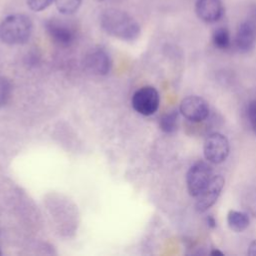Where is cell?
I'll return each instance as SVG.
<instances>
[{
  "label": "cell",
  "mask_w": 256,
  "mask_h": 256,
  "mask_svg": "<svg viewBox=\"0 0 256 256\" xmlns=\"http://www.w3.org/2000/svg\"><path fill=\"white\" fill-rule=\"evenodd\" d=\"M210 255H212V256H223L224 253L221 252V251L218 250V249H213V250H211Z\"/></svg>",
  "instance_id": "22"
},
{
  "label": "cell",
  "mask_w": 256,
  "mask_h": 256,
  "mask_svg": "<svg viewBox=\"0 0 256 256\" xmlns=\"http://www.w3.org/2000/svg\"><path fill=\"white\" fill-rule=\"evenodd\" d=\"M243 206L247 212L256 217V186L251 187L243 198Z\"/></svg>",
  "instance_id": "16"
},
{
  "label": "cell",
  "mask_w": 256,
  "mask_h": 256,
  "mask_svg": "<svg viewBox=\"0 0 256 256\" xmlns=\"http://www.w3.org/2000/svg\"><path fill=\"white\" fill-rule=\"evenodd\" d=\"M247 254L250 256H256V239L250 243L247 250Z\"/></svg>",
  "instance_id": "20"
},
{
  "label": "cell",
  "mask_w": 256,
  "mask_h": 256,
  "mask_svg": "<svg viewBox=\"0 0 256 256\" xmlns=\"http://www.w3.org/2000/svg\"><path fill=\"white\" fill-rule=\"evenodd\" d=\"M83 0H55L57 10L62 15H72L81 7Z\"/></svg>",
  "instance_id": "15"
},
{
  "label": "cell",
  "mask_w": 256,
  "mask_h": 256,
  "mask_svg": "<svg viewBox=\"0 0 256 256\" xmlns=\"http://www.w3.org/2000/svg\"><path fill=\"white\" fill-rule=\"evenodd\" d=\"M31 19L21 13L10 14L0 23V39L8 45L26 43L32 34Z\"/></svg>",
  "instance_id": "2"
},
{
  "label": "cell",
  "mask_w": 256,
  "mask_h": 256,
  "mask_svg": "<svg viewBox=\"0 0 256 256\" xmlns=\"http://www.w3.org/2000/svg\"><path fill=\"white\" fill-rule=\"evenodd\" d=\"M206 223L210 228H215L216 227V220L212 215H209L206 217Z\"/></svg>",
  "instance_id": "21"
},
{
  "label": "cell",
  "mask_w": 256,
  "mask_h": 256,
  "mask_svg": "<svg viewBox=\"0 0 256 256\" xmlns=\"http://www.w3.org/2000/svg\"><path fill=\"white\" fill-rule=\"evenodd\" d=\"M44 28L51 40L61 47H69L77 37L74 24L58 17L47 19L44 23Z\"/></svg>",
  "instance_id": "3"
},
{
  "label": "cell",
  "mask_w": 256,
  "mask_h": 256,
  "mask_svg": "<svg viewBox=\"0 0 256 256\" xmlns=\"http://www.w3.org/2000/svg\"><path fill=\"white\" fill-rule=\"evenodd\" d=\"M55 0H26L27 6L30 10L35 12H40L48 8Z\"/></svg>",
  "instance_id": "18"
},
{
  "label": "cell",
  "mask_w": 256,
  "mask_h": 256,
  "mask_svg": "<svg viewBox=\"0 0 256 256\" xmlns=\"http://www.w3.org/2000/svg\"><path fill=\"white\" fill-rule=\"evenodd\" d=\"M159 104V93L152 86L141 87L132 96V107L137 113L144 116L154 114L158 110Z\"/></svg>",
  "instance_id": "6"
},
{
  "label": "cell",
  "mask_w": 256,
  "mask_h": 256,
  "mask_svg": "<svg viewBox=\"0 0 256 256\" xmlns=\"http://www.w3.org/2000/svg\"><path fill=\"white\" fill-rule=\"evenodd\" d=\"M212 167L208 162L198 161L194 163L186 174L188 193L197 197L212 178Z\"/></svg>",
  "instance_id": "4"
},
{
  "label": "cell",
  "mask_w": 256,
  "mask_h": 256,
  "mask_svg": "<svg viewBox=\"0 0 256 256\" xmlns=\"http://www.w3.org/2000/svg\"><path fill=\"white\" fill-rule=\"evenodd\" d=\"M0 255H2V252H1V249H0Z\"/></svg>",
  "instance_id": "24"
},
{
  "label": "cell",
  "mask_w": 256,
  "mask_h": 256,
  "mask_svg": "<svg viewBox=\"0 0 256 256\" xmlns=\"http://www.w3.org/2000/svg\"><path fill=\"white\" fill-rule=\"evenodd\" d=\"M229 141L227 137L219 132L209 134L203 145V153L205 159L213 164L224 162L229 155Z\"/></svg>",
  "instance_id": "5"
},
{
  "label": "cell",
  "mask_w": 256,
  "mask_h": 256,
  "mask_svg": "<svg viewBox=\"0 0 256 256\" xmlns=\"http://www.w3.org/2000/svg\"><path fill=\"white\" fill-rule=\"evenodd\" d=\"M95 1H97V2H102V1H105V0H95Z\"/></svg>",
  "instance_id": "23"
},
{
  "label": "cell",
  "mask_w": 256,
  "mask_h": 256,
  "mask_svg": "<svg viewBox=\"0 0 256 256\" xmlns=\"http://www.w3.org/2000/svg\"><path fill=\"white\" fill-rule=\"evenodd\" d=\"M101 28L109 35L125 41H132L140 34V25L127 12L117 8H107L99 16Z\"/></svg>",
  "instance_id": "1"
},
{
  "label": "cell",
  "mask_w": 256,
  "mask_h": 256,
  "mask_svg": "<svg viewBox=\"0 0 256 256\" xmlns=\"http://www.w3.org/2000/svg\"><path fill=\"white\" fill-rule=\"evenodd\" d=\"M84 67L94 75H106L111 69L109 53L102 47H93L87 51L83 60Z\"/></svg>",
  "instance_id": "8"
},
{
  "label": "cell",
  "mask_w": 256,
  "mask_h": 256,
  "mask_svg": "<svg viewBox=\"0 0 256 256\" xmlns=\"http://www.w3.org/2000/svg\"><path fill=\"white\" fill-rule=\"evenodd\" d=\"M212 42L214 46L221 50H226L231 45V37L229 30L226 27H218L214 30L212 35Z\"/></svg>",
  "instance_id": "13"
},
{
  "label": "cell",
  "mask_w": 256,
  "mask_h": 256,
  "mask_svg": "<svg viewBox=\"0 0 256 256\" xmlns=\"http://www.w3.org/2000/svg\"><path fill=\"white\" fill-rule=\"evenodd\" d=\"M178 112L176 110H172L164 114L160 119V129L165 133H172L178 127Z\"/></svg>",
  "instance_id": "14"
},
{
  "label": "cell",
  "mask_w": 256,
  "mask_h": 256,
  "mask_svg": "<svg viewBox=\"0 0 256 256\" xmlns=\"http://www.w3.org/2000/svg\"><path fill=\"white\" fill-rule=\"evenodd\" d=\"M11 94V84L8 79L0 77V107L4 106Z\"/></svg>",
  "instance_id": "17"
},
{
  "label": "cell",
  "mask_w": 256,
  "mask_h": 256,
  "mask_svg": "<svg viewBox=\"0 0 256 256\" xmlns=\"http://www.w3.org/2000/svg\"><path fill=\"white\" fill-rule=\"evenodd\" d=\"M224 183L225 180L222 175L212 176L211 180L208 182L205 188L196 197L197 200L195 203V209L197 210V212L203 213L216 203L222 192Z\"/></svg>",
  "instance_id": "7"
},
{
  "label": "cell",
  "mask_w": 256,
  "mask_h": 256,
  "mask_svg": "<svg viewBox=\"0 0 256 256\" xmlns=\"http://www.w3.org/2000/svg\"><path fill=\"white\" fill-rule=\"evenodd\" d=\"M195 12L205 23H215L224 15V5L221 0H196Z\"/></svg>",
  "instance_id": "10"
},
{
  "label": "cell",
  "mask_w": 256,
  "mask_h": 256,
  "mask_svg": "<svg viewBox=\"0 0 256 256\" xmlns=\"http://www.w3.org/2000/svg\"><path fill=\"white\" fill-rule=\"evenodd\" d=\"M247 116L253 131L256 134V101L252 100L247 106Z\"/></svg>",
  "instance_id": "19"
},
{
  "label": "cell",
  "mask_w": 256,
  "mask_h": 256,
  "mask_svg": "<svg viewBox=\"0 0 256 256\" xmlns=\"http://www.w3.org/2000/svg\"><path fill=\"white\" fill-rule=\"evenodd\" d=\"M256 42V27L252 21L242 22L236 32L235 44L240 52H249Z\"/></svg>",
  "instance_id": "11"
},
{
  "label": "cell",
  "mask_w": 256,
  "mask_h": 256,
  "mask_svg": "<svg viewBox=\"0 0 256 256\" xmlns=\"http://www.w3.org/2000/svg\"><path fill=\"white\" fill-rule=\"evenodd\" d=\"M179 110L186 119L192 122H201L209 115V104L200 96L190 95L181 101Z\"/></svg>",
  "instance_id": "9"
},
{
  "label": "cell",
  "mask_w": 256,
  "mask_h": 256,
  "mask_svg": "<svg viewBox=\"0 0 256 256\" xmlns=\"http://www.w3.org/2000/svg\"><path fill=\"white\" fill-rule=\"evenodd\" d=\"M227 224L234 232H242L248 228L250 224V217L247 212L230 210L227 214Z\"/></svg>",
  "instance_id": "12"
}]
</instances>
